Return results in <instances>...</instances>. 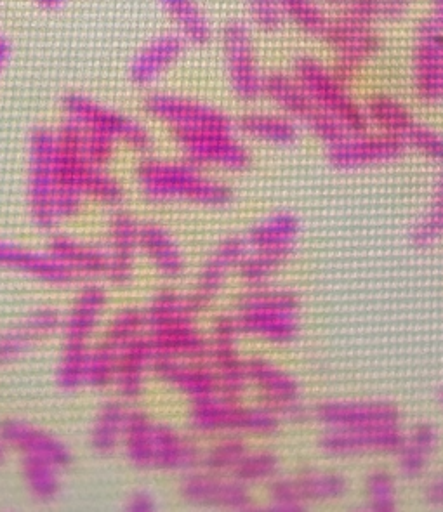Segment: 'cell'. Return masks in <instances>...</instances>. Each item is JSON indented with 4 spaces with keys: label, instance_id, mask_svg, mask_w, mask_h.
I'll use <instances>...</instances> for the list:
<instances>
[{
    "label": "cell",
    "instance_id": "obj_1",
    "mask_svg": "<svg viewBox=\"0 0 443 512\" xmlns=\"http://www.w3.org/2000/svg\"><path fill=\"white\" fill-rule=\"evenodd\" d=\"M292 75L305 87L324 112L332 115L348 132H362L369 124L364 106L358 103L334 68L315 56H299Z\"/></svg>",
    "mask_w": 443,
    "mask_h": 512
},
{
    "label": "cell",
    "instance_id": "obj_2",
    "mask_svg": "<svg viewBox=\"0 0 443 512\" xmlns=\"http://www.w3.org/2000/svg\"><path fill=\"white\" fill-rule=\"evenodd\" d=\"M263 96L275 103L282 112L287 113L289 119L303 122L317 134L318 138L331 145L343 138L344 134H348L338 120L315 103V99L311 98L292 73L280 70L265 73Z\"/></svg>",
    "mask_w": 443,
    "mask_h": 512
},
{
    "label": "cell",
    "instance_id": "obj_3",
    "mask_svg": "<svg viewBox=\"0 0 443 512\" xmlns=\"http://www.w3.org/2000/svg\"><path fill=\"white\" fill-rule=\"evenodd\" d=\"M221 46L226 79L233 94L247 103L261 98L265 73L261 72L249 25L242 20L226 21L221 30Z\"/></svg>",
    "mask_w": 443,
    "mask_h": 512
},
{
    "label": "cell",
    "instance_id": "obj_4",
    "mask_svg": "<svg viewBox=\"0 0 443 512\" xmlns=\"http://www.w3.org/2000/svg\"><path fill=\"white\" fill-rule=\"evenodd\" d=\"M322 42L334 51L336 61L332 68L346 82L353 79L383 47V37L374 25L346 20L339 14L332 18Z\"/></svg>",
    "mask_w": 443,
    "mask_h": 512
},
{
    "label": "cell",
    "instance_id": "obj_5",
    "mask_svg": "<svg viewBox=\"0 0 443 512\" xmlns=\"http://www.w3.org/2000/svg\"><path fill=\"white\" fill-rule=\"evenodd\" d=\"M63 112L67 113L68 122L84 131L98 132L110 139H124L136 148L150 145L148 132L124 113L115 112L100 101L89 98L86 94L72 92L63 98Z\"/></svg>",
    "mask_w": 443,
    "mask_h": 512
},
{
    "label": "cell",
    "instance_id": "obj_6",
    "mask_svg": "<svg viewBox=\"0 0 443 512\" xmlns=\"http://www.w3.org/2000/svg\"><path fill=\"white\" fill-rule=\"evenodd\" d=\"M414 89L424 103L443 99V30L431 18L419 23L414 42Z\"/></svg>",
    "mask_w": 443,
    "mask_h": 512
},
{
    "label": "cell",
    "instance_id": "obj_7",
    "mask_svg": "<svg viewBox=\"0 0 443 512\" xmlns=\"http://www.w3.org/2000/svg\"><path fill=\"white\" fill-rule=\"evenodd\" d=\"M145 110L155 119L164 120L174 129H225L230 131L232 120L228 115L202 103L169 92H155L145 99Z\"/></svg>",
    "mask_w": 443,
    "mask_h": 512
},
{
    "label": "cell",
    "instance_id": "obj_8",
    "mask_svg": "<svg viewBox=\"0 0 443 512\" xmlns=\"http://www.w3.org/2000/svg\"><path fill=\"white\" fill-rule=\"evenodd\" d=\"M141 181L146 190L159 197H192L211 204L225 202L228 198V191L223 186L205 181L185 167L148 164L141 171Z\"/></svg>",
    "mask_w": 443,
    "mask_h": 512
},
{
    "label": "cell",
    "instance_id": "obj_9",
    "mask_svg": "<svg viewBox=\"0 0 443 512\" xmlns=\"http://www.w3.org/2000/svg\"><path fill=\"white\" fill-rule=\"evenodd\" d=\"M186 49L188 44L178 32L160 33L134 54L129 80L136 87L152 86L183 58Z\"/></svg>",
    "mask_w": 443,
    "mask_h": 512
},
{
    "label": "cell",
    "instance_id": "obj_10",
    "mask_svg": "<svg viewBox=\"0 0 443 512\" xmlns=\"http://www.w3.org/2000/svg\"><path fill=\"white\" fill-rule=\"evenodd\" d=\"M176 136L199 162H216L230 169L247 164L244 148L225 129H176Z\"/></svg>",
    "mask_w": 443,
    "mask_h": 512
},
{
    "label": "cell",
    "instance_id": "obj_11",
    "mask_svg": "<svg viewBox=\"0 0 443 512\" xmlns=\"http://www.w3.org/2000/svg\"><path fill=\"white\" fill-rule=\"evenodd\" d=\"M364 132H353L355 136L351 138L344 134L343 138L332 143V162H336L339 167H357L390 160L404 150V141L391 134L383 132L377 136H365Z\"/></svg>",
    "mask_w": 443,
    "mask_h": 512
},
{
    "label": "cell",
    "instance_id": "obj_12",
    "mask_svg": "<svg viewBox=\"0 0 443 512\" xmlns=\"http://www.w3.org/2000/svg\"><path fill=\"white\" fill-rule=\"evenodd\" d=\"M159 4L174 23V32H178L188 46L211 44L214 28L199 0H159Z\"/></svg>",
    "mask_w": 443,
    "mask_h": 512
},
{
    "label": "cell",
    "instance_id": "obj_13",
    "mask_svg": "<svg viewBox=\"0 0 443 512\" xmlns=\"http://www.w3.org/2000/svg\"><path fill=\"white\" fill-rule=\"evenodd\" d=\"M365 115H367V120L376 122L383 132L402 139V141L416 124L409 108L400 99L390 96V94H384V92L374 94L369 99V103L365 106Z\"/></svg>",
    "mask_w": 443,
    "mask_h": 512
},
{
    "label": "cell",
    "instance_id": "obj_14",
    "mask_svg": "<svg viewBox=\"0 0 443 512\" xmlns=\"http://www.w3.org/2000/svg\"><path fill=\"white\" fill-rule=\"evenodd\" d=\"M240 129L252 138L272 141V143H289L296 138L298 127L289 117L265 112H249L239 120Z\"/></svg>",
    "mask_w": 443,
    "mask_h": 512
},
{
    "label": "cell",
    "instance_id": "obj_15",
    "mask_svg": "<svg viewBox=\"0 0 443 512\" xmlns=\"http://www.w3.org/2000/svg\"><path fill=\"white\" fill-rule=\"evenodd\" d=\"M285 20L305 32L310 37L324 40L325 33L331 27L332 16L320 6L318 0H280Z\"/></svg>",
    "mask_w": 443,
    "mask_h": 512
},
{
    "label": "cell",
    "instance_id": "obj_16",
    "mask_svg": "<svg viewBox=\"0 0 443 512\" xmlns=\"http://www.w3.org/2000/svg\"><path fill=\"white\" fill-rule=\"evenodd\" d=\"M247 11L252 23L261 32H278L285 23L284 9L280 0H247Z\"/></svg>",
    "mask_w": 443,
    "mask_h": 512
},
{
    "label": "cell",
    "instance_id": "obj_17",
    "mask_svg": "<svg viewBox=\"0 0 443 512\" xmlns=\"http://www.w3.org/2000/svg\"><path fill=\"white\" fill-rule=\"evenodd\" d=\"M339 16L346 20L374 25L383 21V2L381 0H341L338 4Z\"/></svg>",
    "mask_w": 443,
    "mask_h": 512
},
{
    "label": "cell",
    "instance_id": "obj_18",
    "mask_svg": "<svg viewBox=\"0 0 443 512\" xmlns=\"http://www.w3.org/2000/svg\"><path fill=\"white\" fill-rule=\"evenodd\" d=\"M11 56H13V46H11V40L7 39V37H4V35H0V75L4 73L7 65H9Z\"/></svg>",
    "mask_w": 443,
    "mask_h": 512
},
{
    "label": "cell",
    "instance_id": "obj_19",
    "mask_svg": "<svg viewBox=\"0 0 443 512\" xmlns=\"http://www.w3.org/2000/svg\"><path fill=\"white\" fill-rule=\"evenodd\" d=\"M431 20L443 30V0H431Z\"/></svg>",
    "mask_w": 443,
    "mask_h": 512
},
{
    "label": "cell",
    "instance_id": "obj_20",
    "mask_svg": "<svg viewBox=\"0 0 443 512\" xmlns=\"http://www.w3.org/2000/svg\"><path fill=\"white\" fill-rule=\"evenodd\" d=\"M34 2L42 9H58L65 4V0H34Z\"/></svg>",
    "mask_w": 443,
    "mask_h": 512
},
{
    "label": "cell",
    "instance_id": "obj_21",
    "mask_svg": "<svg viewBox=\"0 0 443 512\" xmlns=\"http://www.w3.org/2000/svg\"><path fill=\"white\" fill-rule=\"evenodd\" d=\"M329 2H332V4H339V2H341V0H329Z\"/></svg>",
    "mask_w": 443,
    "mask_h": 512
}]
</instances>
